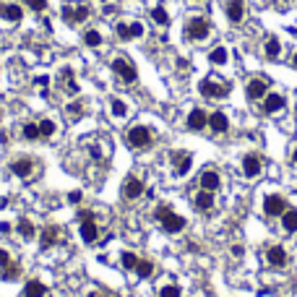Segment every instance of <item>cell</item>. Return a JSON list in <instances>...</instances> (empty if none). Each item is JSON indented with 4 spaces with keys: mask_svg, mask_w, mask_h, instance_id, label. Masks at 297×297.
Segmentation results:
<instances>
[{
    "mask_svg": "<svg viewBox=\"0 0 297 297\" xmlns=\"http://www.w3.org/2000/svg\"><path fill=\"white\" fill-rule=\"evenodd\" d=\"M154 216H156V222L164 227V232H169V234H177V232L185 229V219L172 211V206H167V203H159L156 211H154Z\"/></svg>",
    "mask_w": 297,
    "mask_h": 297,
    "instance_id": "1",
    "label": "cell"
},
{
    "mask_svg": "<svg viewBox=\"0 0 297 297\" xmlns=\"http://www.w3.org/2000/svg\"><path fill=\"white\" fill-rule=\"evenodd\" d=\"M128 144L133 149H149L154 144L151 128H146V125H133V128L128 131Z\"/></svg>",
    "mask_w": 297,
    "mask_h": 297,
    "instance_id": "2",
    "label": "cell"
},
{
    "mask_svg": "<svg viewBox=\"0 0 297 297\" xmlns=\"http://www.w3.org/2000/svg\"><path fill=\"white\" fill-rule=\"evenodd\" d=\"M209 31H211V26H209V21L203 19V16H196V19H191V21L185 24V37H188V39H193V42L206 39V37H209Z\"/></svg>",
    "mask_w": 297,
    "mask_h": 297,
    "instance_id": "3",
    "label": "cell"
},
{
    "mask_svg": "<svg viewBox=\"0 0 297 297\" xmlns=\"http://www.w3.org/2000/svg\"><path fill=\"white\" fill-rule=\"evenodd\" d=\"M112 73L120 78L123 84H136V78H138V71L133 68V63L125 60V57H115L112 60Z\"/></svg>",
    "mask_w": 297,
    "mask_h": 297,
    "instance_id": "4",
    "label": "cell"
},
{
    "mask_svg": "<svg viewBox=\"0 0 297 297\" xmlns=\"http://www.w3.org/2000/svg\"><path fill=\"white\" fill-rule=\"evenodd\" d=\"M198 89L206 99H224L229 94V84H219V81H214V78H203Z\"/></svg>",
    "mask_w": 297,
    "mask_h": 297,
    "instance_id": "5",
    "label": "cell"
},
{
    "mask_svg": "<svg viewBox=\"0 0 297 297\" xmlns=\"http://www.w3.org/2000/svg\"><path fill=\"white\" fill-rule=\"evenodd\" d=\"M34 169H37V164H34V159H29V156H21V159H16V162L8 164V172H11V175L21 177V180L31 177V172H34Z\"/></svg>",
    "mask_w": 297,
    "mask_h": 297,
    "instance_id": "6",
    "label": "cell"
},
{
    "mask_svg": "<svg viewBox=\"0 0 297 297\" xmlns=\"http://www.w3.org/2000/svg\"><path fill=\"white\" fill-rule=\"evenodd\" d=\"M89 6H66L63 8V19H66V24H71V26H76V24H81V21H86L89 19Z\"/></svg>",
    "mask_w": 297,
    "mask_h": 297,
    "instance_id": "7",
    "label": "cell"
},
{
    "mask_svg": "<svg viewBox=\"0 0 297 297\" xmlns=\"http://www.w3.org/2000/svg\"><path fill=\"white\" fill-rule=\"evenodd\" d=\"M144 180H138V177H125V183H123V198H128V201H136V198H141L144 196Z\"/></svg>",
    "mask_w": 297,
    "mask_h": 297,
    "instance_id": "8",
    "label": "cell"
},
{
    "mask_svg": "<svg viewBox=\"0 0 297 297\" xmlns=\"http://www.w3.org/2000/svg\"><path fill=\"white\" fill-rule=\"evenodd\" d=\"M245 94H248L250 102H258V99H263L266 94H269V84H266L263 78H250L248 86H245Z\"/></svg>",
    "mask_w": 297,
    "mask_h": 297,
    "instance_id": "9",
    "label": "cell"
},
{
    "mask_svg": "<svg viewBox=\"0 0 297 297\" xmlns=\"http://www.w3.org/2000/svg\"><path fill=\"white\" fill-rule=\"evenodd\" d=\"M284 211H287L284 198L281 196H266V201H263V214L266 216H281Z\"/></svg>",
    "mask_w": 297,
    "mask_h": 297,
    "instance_id": "10",
    "label": "cell"
},
{
    "mask_svg": "<svg viewBox=\"0 0 297 297\" xmlns=\"http://www.w3.org/2000/svg\"><path fill=\"white\" fill-rule=\"evenodd\" d=\"M219 185H222V177H219V172L214 167H206L201 172V191H219Z\"/></svg>",
    "mask_w": 297,
    "mask_h": 297,
    "instance_id": "11",
    "label": "cell"
},
{
    "mask_svg": "<svg viewBox=\"0 0 297 297\" xmlns=\"http://www.w3.org/2000/svg\"><path fill=\"white\" fill-rule=\"evenodd\" d=\"M266 261H269V266H274V269H281V266H287L289 256L281 245H271L269 250H266Z\"/></svg>",
    "mask_w": 297,
    "mask_h": 297,
    "instance_id": "12",
    "label": "cell"
},
{
    "mask_svg": "<svg viewBox=\"0 0 297 297\" xmlns=\"http://www.w3.org/2000/svg\"><path fill=\"white\" fill-rule=\"evenodd\" d=\"M60 234H63V229L57 227V224H47L44 229H42V237H39V248L42 250H50L57 240H60Z\"/></svg>",
    "mask_w": 297,
    "mask_h": 297,
    "instance_id": "13",
    "label": "cell"
},
{
    "mask_svg": "<svg viewBox=\"0 0 297 297\" xmlns=\"http://www.w3.org/2000/svg\"><path fill=\"white\" fill-rule=\"evenodd\" d=\"M261 169H263V159L258 154H245V159H243V172H245V177H256L261 175Z\"/></svg>",
    "mask_w": 297,
    "mask_h": 297,
    "instance_id": "14",
    "label": "cell"
},
{
    "mask_svg": "<svg viewBox=\"0 0 297 297\" xmlns=\"http://www.w3.org/2000/svg\"><path fill=\"white\" fill-rule=\"evenodd\" d=\"M115 34L123 42H128V39H136V37L144 34V26H141V24H117L115 26Z\"/></svg>",
    "mask_w": 297,
    "mask_h": 297,
    "instance_id": "15",
    "label": "cell"
},
{
    "mask_svg": "<svg viewBox=\"0 0 297 297\" xmlns=\"http://www.w3.org/2000/svg\"><path fill=\"white\" fill-rule=\"evenodd\" d=\"M188 131H203V128H206V125H209V115L206 112H203V109H191V115H188Z\"/></svg>",
    "mask_w": 297,
    "mask_h": 297,
    "instance_id": "16",
    "label": "cell"
},
{
    "mask_svg": "<svg viewBox=\"0 0 297 297\" xmlns=\"http://www.w3.org/2000/svg\"><path fill=\"white\" fill-rule=\"evenodd\" d=\"M172 164H175V175H188V169L193 164V156L185 151H175L172 154Z\"/></svg>",
    "mask_w": 297,
    "mask_h": 297,
    "instance_id": "17",
    "label": "cell"
},
{
    "mask_svg": "<svg viewBox=\"0 0 297 297\" xmlns=\"http://www.w3.org/2000/svg\"><path fill=\"white\" fill-rule=\"evenodd\" d=\"M263 112L266 115H274V112H279V109H284V97L281 94H266L263 97Z\"/></svg>",
    "mask_w": 297,
    "mask_h": 297,
    "instance_id": "18",
    "label": "cell"
},
{
    "mask_svg": "<svg viewBox=\"0 0 297 297\" xmlns=\"http://www.w3.org/2000/svg\"><path fill=\"white\" fill-rule=\"evenodd\" d=\"M227 19L232 24H240L245 19V0H229L227 3Z\"/></svg>",
    "mask_w": 297,
    "mask_h": 297,
    "instance_id": "19",
    "label": "cell"
},
{
    "mask_svg": "<svg viewBox=\"0 0 297 297\" xmlns=\"http://www.w3.org/2000/svg\"><path fill=\"white\" fill-rule=\"evenodd\" d=\"M209 128L214 131V133H227V128H229V120H227V115L224 112H211L209 115Z\"/></svg>",
    "mask_w": 297,
    "mask_h": 297,
    "instance_id": "20",
    "label": "cell"
},
{
    "mask_svg": "<svg viewBox=\"0 0 297 297\" xmlns=\"http://www.w3.org/2000/svg\"><path fill=\"white\" fill-rule=\"evenodd\" d=\"M81 224V237H84V243H97V237H99V229H97V222L94 219H86V222H78Z\"/></svg>",
    "mask_w": 297,
    "mask_h": 297,
    "instance_id": "21",
    "label": "cell"
},
{
    "mask_svg": "<svg viewBox=\"0 0 297 297\" xmlns=\"http://www.w3.org/2000/svg\"><path fill=\"white\" fill-rule=\"evenodd\" d=\"M196 209H198V211H211V209H214V193H211V191L196 193Z\"/></svg>",
    "mask_w": 297,
    "mask_h": 297,
    "instance_id": "22",
    "label": "cell"
},
{
    "mask_svg": "<svg viewBox=\"0 0 297 297\" xmlns=\"http://www.w3.org/2000/svg\"><path fill=\"white\" fill-rule=\"evenodd\" d=\"M0 16H3L6 21H21V16H24V11H21V6H16V3H8V6H3L0 8Z\"/></svg>",
    "mask_w": 297,
    "mask_h": 297,
    "instance_id": "23",
    "label": "cell"
},
{
    "mask_svg": "<svg viewBox=\"0 0 297 297\" xmlns=\"http://www.w3.org/2000/svg\"><path fill=\"white\" fill-rule=\"evenodd\" d=\"M44 294H47V287L42 284V281H37V279L26 281V287H24V297H44Z\"/></svg>",
    "mask_w": 297,
    "mask_h": 297,
    "instance_id": "24",
    "label": "cell"
},
{
    "mask_svg": "<svg viewBox=\"0 0 297 297\" xmlns=\"http://www.w3.org/2000/svg\"><path fill=\"white\" fill-rule=\"evenodd\" d=\"M281 227L284 232H297V209H287L281 214Z\"/></svg>",
    "mask_w": 297,
    "mask_h": 297,
    "instance_id": "25",
    "label": "cell"
},
{
    "mask_svg": "<svg viewBox=\"0 0 297 297\" xmlns=\"http://www.w3.org/2000/svg\"><path fill=\"white\" fill-rule=\"evenodd\" d=\"M16 229H19V234H21L24 240H31V237H34V234H37L34 224H31L26 216H21V219H19V224H16Z\"/></svg>",
    "mask_w": 297,
    "mask_h": 297,
    "instance_id": "26",
    "label": "cell"
},
{
    "mask_svg": "<svg viewBox=\"0 0 297 297\" xmlns=\"http://www.w3.org/2000/svg\"><path fill=\"white\" fill-rule=\"evenodd\" d=\"M263 52H266V57H269V60H276V57H279V52H281V44H279V39H276V37H269V39H266Z\"/></svg>",
    "mask_w": 297,
    "mask_h": 297,
    "instance_id": "27",
    "label": "cell"
},
{
    "mask_svg": "<svg viewBox=\"0 0 297 297\" xmlns=\"http://www.w3.org/2000/svg\"><path fill=\"white\" fill-rule=\"evenodd\" d=\"M21 136H24L26 141H39V138H42V133H39V123H26L24 128H21Z\"/></svg>",
    "mask_w": 297,
    "mask_h": 297,
    "instance_id": "28",
    "label": "cell"
},
{
    "mask_svg": "<svg viewBox=\"0 0 297 297\" xmlns=\"http://www.w3.org/2000/svg\"><path fill=\"white\" fill-rule=\"evenodd\" d=\"M138 256L136 253H131V250H125V253L120 256V263H123V269H128V271H136V266H138Z\"/></svg>",
    "mask_w": 297,
    "mask_h": 297,
    "instance_id": "29",
    "label": "cell"
},
{
    "mask_svg": "<svg viewBox=\"0 0 297 297\" xmlns=\"http://www.w3.org/2000/svg\"><path fill=\"white\" fill-rule=\"evenodd\" d=\"M84 44H86V47H99V44H102V34H99L97 29L84 31Z\"/></svg>",
    "mask_w": 297,
    "mask_h": 297,
    "instance_id": "30",
    "label": "cell"
},
{
    "mask_svg": "<svg viewBox=\"0 0 297 297\" xmlns=\"http://www.w3.org/2000/svg\"><path fill=\"white\" fill-rule=\"evenodd\" d=\"M209 60L214 63V66H224L227 63V50L224 47H214V50L209 52Z\"/></svg>",
    "mask_w": 297,
    "mask_h": 297,
    "instance_id": "31",
    "label": "cell"
},
{
    "mask_svg": "<svg viewBox=\"0 0 297 297\" xmlns=\"http://www.w3.org/2000/svg\"><path fill=\"white\" fill-rule=\"evenodd\" d=\"M136 274H138V276H144V279H149V276L154 274V263L146 261V258H141L138 266H136Z\"/></svg>",
    "mask_w": 297,
    "mask_h": 297,
    "instance_id": "32",
    "label": "cell"
},
{
    "mask_svg": "<svg viewBox=\"0 0 297 297\" xmlns=\"http://www.w3.org/2000/svg\"><path fill=\"white\" fill-rule=\"evenodd\" d=\"M151 19L159 24V26H167V24H169V16H167V11H164L162 6H156V8L151 11Z\"/></svg>",
    "mask_w": 297,
    "mask_h": 297,
    "instance_id": "33",
    "label": "cell"
},
{
    "mask_svg": "<svg viewBox=\"0 0 297 297\" xmlns=\"http://www.w3.org/2000/svg\"><path fill=\"white\" fill-rule=\"evenodd\" d=\"M55 123L52 120H39V133H42V138H52L55 136Z\"/></svg>",
    "mask_w": 297,
    "mask_h": 297,
    "instance_id": "34",
    "label": "cell"
},
{
    "mask_svg": "<svg viewBox=\"0 0 297 297\" xmlns=\"http://www.w3.org/2000/svg\"><path fill=\"white\" fill-rule=\"evenodd\" d=\"M63 78H66V91H68V94H76L78 86H76V81H73V71H71V68H63Z\"/></svg>",
    "mask_w": 297,
    "mask_h": 297,
    "instance_id": "35",
    "label": "cell"
},
{
    "mask_svg": "<svg viewBox=\"0 0 297 297\" xmlns=\"http://www.w3.org/2000/svg\"><path fill=\"white\" fill-rule=\"evenodd\" d=\"M81 115H84V104H81V102H71V104H68V117H71V120H78Z\"/></svg>",
    "mask_w": 297,
    "mask_h": 297,
    "instance_id": "36",
    "label": "cell"
},
{
    "mask_svg": "<svg viewBox=\"0 0 297 297\" xmlns=\"http://www.w3.org/2000/svg\"><path fill=\"white\" fill-rule=\"evenodd\" d=\"M19 274H21V266H19V263H13V261L3 269V279H16Z\"/></svg>",
    "mask_w": 297,
    "mask_h": 297,
    "instance_id": "37",
    "label": "cell"
},
{
    "mask_svg": "<svg viewBox=\"0 0 297 297\" xmlns=\"http://www.w3.org/2000/svg\"><path fill=\"white\" fill-rule=\"evenodd\" d=\"M125 112H128V107H125V102L112 99V115H115V117H125Z\"/></svg>",
    "mask_w": 297,
    "mask_h": 297,
    "instance_id": "38",
    "label": "cell"
},
{
    "mask_svg": "<svg viewBox=\"0 0 297 297\" xmlns=\"http://www.w3.org/2000/svg\"><path fill=\"white\" fill-rule=\"evenodd\" d=\"M159 297H180V287H175V284H167V287H162V289H159Z\"/></svg>",
    "mask_w": 297,
    "mask_h": 297,
    "instance_id": "39",
    "label": "cell"
},
{
    "mask_svg": "<svg viewBox=\"0 0 297 297\" xmlns=\"http://www.w3.org/2000/svg\"><path fill=\"white\" fill-rule=\"evenodd\" d=\"M24 6H29L31 11H37V13H42L47 8V0H24Z\"/></svg>",
    "mask_w": 297,
    "mask_h": 297,
    "instance_id": "40",
    "label": "cell"
},
{
    "mask_svg": "<svg viewBox=\"0 0 297 297\" xmlns=\"http://www.w3.org/2000/svg\"><path fill=\"white\" fill-rule=\"evenodd\" d=\"M68 201L73 203V206H78V203L84 201V193H81V191H71V193H68Z\"/></svg>",
    "mask_w": 297,
    "mask_h": 297,
    "instance_id": "41",
    "label": "cell"
},
{
    "mask_svg": "<svg viewBox=\"0 0 297 297\" xmlns=\"http://www.w3.org/2000/svg\"><path fill=\"white\" fill-rule=\"evenodd\" d=\"M8 263H11V253H8V250H3V248H0V269H6Z\"/></svg>",
    "mask_w": 297,
    "mask_h": 297,
    "instance_id": "42",
    "label": "cell"
},
{
    "mask_svg": "<svg viewBox=\"0 0 297 297\" xmlns=\"http://www.w3.org/2000/svg\"><path fill=\"white\" fill-rule=\"evenodd\" d=\"M76 219H78V222H86V219H94V211L84 209V211H78V214H76Z\"/></svg>",
    "mask_w": 297,
    "mask_h": 297,
    "instance_id": "43",
    "label": "cell"
},
{
    "mask_svg": "<svg viewBox=\"0 0 297 297\" xmlns=\"http://www.w3.org/2000/svg\"><path fill=\"white\" fill-rule=\"evenodd\" d=\"M34 84H37V86H42V94H47V84H50V78H47V76H39Z\"/></svg>",
    "mask_w": 297,
    "mask_h": 297,
    "instance_id": "44",
    "label": "cell"
},
{
    "mask_svg": "<svg viewBox=\"0 0 297 297\" xmlns=\"http://www.w3.org/2000/svg\"><path fill=\"white\" fill-rule=\"evenodd\" d=\"M243 253H245V250H243V245H234V248H232V256H237V258H240Z\"/></svg>",
    "mask_w": 297,
    "mask_h": 297,
    "instance_id": "45",
    "label": "cell"
},
{
    "mask_svg": "<svg viewBox=\"0 0 297 297\" xmlns=\"http://www.w3.org/2000/svg\"><path fill=\"white\" fill-rule=\"evenodd\" d=\"M0 232L8 234V232H11V224H8V222H3V224H0Z\"/></svg>",
    "mask_w": 297,
    "mask_h": 297,
    "instance_id": "46",
    "label": "cell"
},
{
    "mask_svg": "<svg viewBox=\"0 0 297 297\" xmlns=\"http://www.w3.org/2000/svg\"><path fill=\"white\" fill-rule=\"evenodd\" d=\"M89 297H109V294H104V292H94V294H89Z\"/></svg>",
    "mask_w": 297,
    "mask_h": 297,
    "instance_id": "47",
    "label": "cell"
},
{
    "mask_svg": "<svg viewBox=\"0 0 297 297\" xmlns=\"http://www.w3.org/2000/svg\"><path fill=\"white\" fill-rule=\"evenodd\" d=\"M292 162H294V164H297V149H294V151H292Z\"/></svg>",
    "mask_w": 297,
    "mask_h": 297,
    "instance_id": "48",
    "label": "cell"
},
{
    "mask_svg": "<svg viewBox=\"0 0 297 297\" xmlns=\"http://www.w3.org/2000/svg\"><path fill=\"white\" fill-rule=\"evenodd\" d=\"M292 66L297 68V52H294V57H292Z\"/></svg>",
    "mask_w": 297,
    "mask_h": 297,
    "instance_id": "49",
    "label": "cell"
},
{
    "mask_svg": "<svg viewBox=\"0 0 297 297\" xmlns=\"http://www.w3.org/2000/svg\"><path fill=\"white\" fill-rule=\"evenodd\" d=\"M99 3H109V0H99Z\"/></svg>",
    "mask_w": 297,
    "mask_h": 297,
    "instance_id": "50",
    "label": "cell"
}]
</instances>
